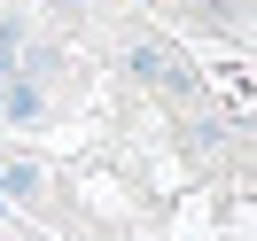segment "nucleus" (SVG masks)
<instances>
[]
</instances>
